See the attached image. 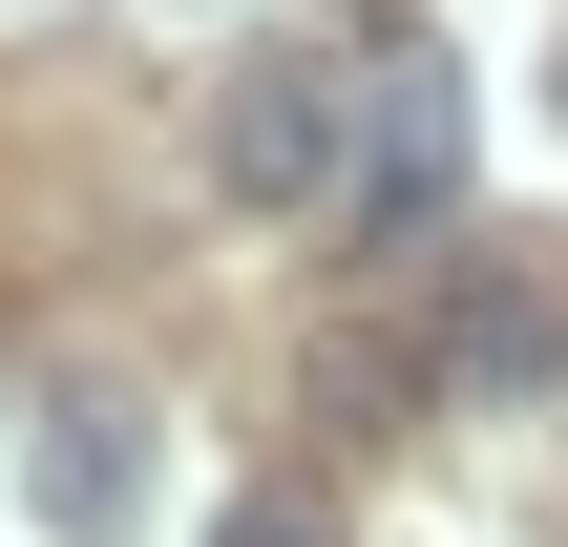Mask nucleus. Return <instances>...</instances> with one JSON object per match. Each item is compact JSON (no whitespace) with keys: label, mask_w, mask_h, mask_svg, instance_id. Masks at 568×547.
<instances>
[{"label":"nucleus","mask_w":568,"mask_h":547,"mask_svg":"<svg viewBox=\"0 0 568 547\" xmlns=\"http://www.w3.org/2000/svg\"><path fill=\"white\" fill-rule=\"evenodd\" d=\"M358 126H379V63L274 42V63L211 84V190L232 211H358Z\"/></svg>","instance_id":"f257e3e1"},{"label":"nucleus","mask_w":568,"mask_h":547,"mask_svg":"<svg viewBox=\"0 0 568 547\" xmlns=\"http://www.w3.org/2000/svg\"><path fill=\"white\" fill-rule=\"evenodd\" d=\"M464 211V63L443 42H379V126H358V232L379 253H443Z\"/></svg>","instance_id":"f03ea898"},{"label":"nucleus","mask_w":568,"mask_h":547,"mask_svg":"<svg viewBox=\"0 0 568 547\" xmlns=\"http://www.w3.org/2000/svg\"><path fill=\"white\" fill-rule=\"evenodd\" d=\"M443 358H464V401H568V253H548V232H485Z\"/></svg>","instance_id":"7ed1b4c3"},{"label":"nucleus","mask_w":568,"mask_h":547,"mask_svg":"<svg viewBox=\"0 0 568 547\" xmlns=\"http://www.w3.org/2000/svg\"><path fill=\"white\" fill-rule=\"evenodd\" d=\"M21 506H42L63 547H126V506H148V443H126V401L42 422V443H21Z\"/></svg>","instance_id":"20e7f679"},{"label":"nucleus","mask_w":568,"mask_h":547,"mask_svg":"<svg viewBox=\"0 0 568 547\" xmlns=\"http://www.w3.org/2000/svg\"><path fill=\"white\" fill-rule=\"evenodd\" d=\"M211 547H337V506H316V485H232V506H211Z\"/></svg>","instance_id":"39448f33"}]
</instances>
